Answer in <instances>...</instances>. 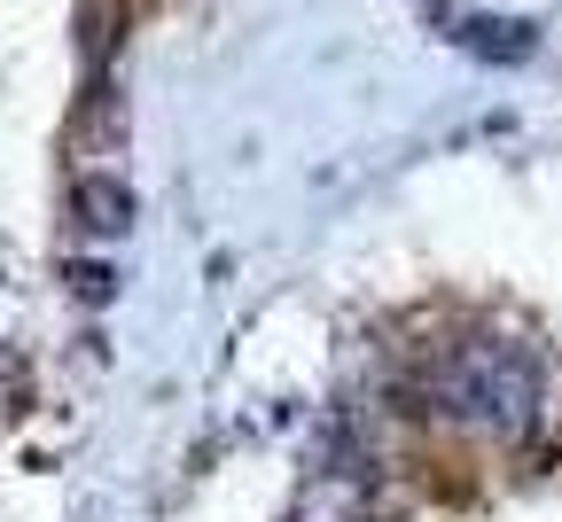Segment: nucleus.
Here are the masks:
<instances>
[{"label":"nucleus","instance_id":"nucleus-1","mask_svg":"<svg viewBox=\"0 0 562 522\" xmlns=\"http://www.w3.org/2000/svg\"><path fill=\"white\" fill-rule=\"evenodd\" d=\"M438 413L461 429H484V436H524L539 421V366L492 336L453 343L438 366Z\"/></svg>","mask_w":562,"mask_h":522},{"label":"nucleus","instance_id":"nucleus-2","mask_svg":"<svg viewBox=\"0 0 562 522\" xmlns=\"http://www.w3.org/2000/svg\"><path fill=\"white\" fill-rule=\"evenodd\" d=\"M70 218H79L87 235H125V227H133V195H125V180L87 172L79 188H70Z\"/></svg>","mask_w":562,"mask_h":522},{"label":"nucleus","instance_id":"nucleus-3","mask_svg":"<svg viewBox=\"0 0 562 522\" xmlns=\"http://www.w3.org/2000/svg\"><path fill=\"white\" fill-rule=\"evenodd\" d=\"M461 47H469V55H501V63H524L539 39H531V24H516V16H501V24H492V16H469V24H461Z\"/></svg>","mask_w":562,"mask_h":522},{"label":"nucleus","instance_id":"nucleus-4","mask_svg":"<svg viewBox=\"0 0 562 522\" xmlns=\"http://www.w3.org/2000/svg\"><path fill=\"white\" fill-rule=\"evenodd\" d=\"M368 507H360V484H351V476H321L313 484V499L290 514V522H360Z\"/></svg>","mask_w":562,"mask_h":522},{"label":"nucleus","instance_id":"nucleus-5","mask_svg":"<svg viewBox=\"0 0 562 522\" xmlns=\"http://www.w3.org/2000/svg\"><path fill=\"white\" fill-rule=\"evenodd\" d=\"M70 288H79V305H110V296H117V273L94 265V258H79V265H70Z\"/></svg>","mask_w":562,"mask_h":522}]
</instances>
